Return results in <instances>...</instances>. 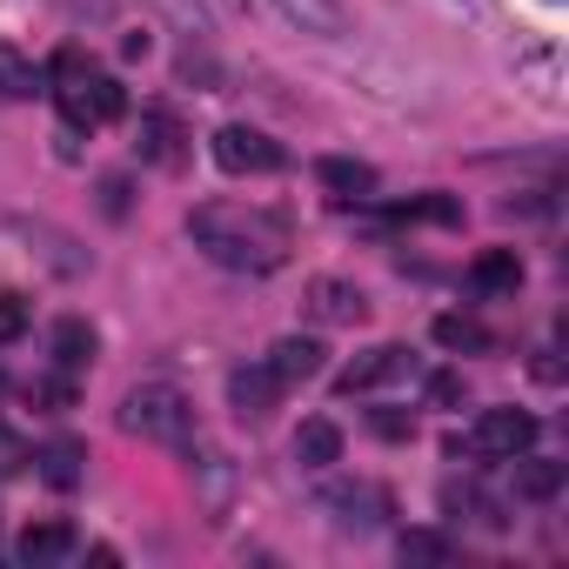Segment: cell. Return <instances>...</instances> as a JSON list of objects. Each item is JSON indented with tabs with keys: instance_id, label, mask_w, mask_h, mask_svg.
Instances as JSON below:
<instances>
[{
	"instance_id": "3957f363",
	"label": "cell",
	"mask_w": 569,
	"mask_h": 569,
	"mask_svg": "<svg viewBox=\"0 0 569 569\" xmlns=\"http://www.w3.org/2000/svg\"><path fill=\"white\" fill-rule=\"evenodd\" d=\"M121 429L141 442H161V449H188L194 442V402L174 382H141L121 402Z\"/></svg>"
},
{
	"instance_id": "ba28073f",
	"label": "cell",
	"mask_w": 569,
	"mask_h": 569,
	"mask_svg": "<svg viewBox=\"0 0 569 569\" xmlns=\"http://www.w3.org/2000/svg\"><path fill=\"white\" fill-rule=\"evenodd\" d=\"M309 316H316V322H336V329H356V322H369V296L356 289V281L316 274V281H309Z\"/></svg>"
},
{
	"instance_id": "603a6c76",
	"label": "cell",
	"mask_w": 569,
	"mask_h": 569,
	"mask_svg": "<svg viewBox=\"0 0 569 569\" xmlns=\"http://www.w3.org/2000/svg\"><path fill=\"white\" fill-rule=\"evenodd\" d=\"M449 556H456V542L436 536V529H409L402 536V562H449Z\"/></svg>"
},
{
	"instance_id": "9c48e42d",
	"label": "cell",
	"mask_w": 569,
	"mask_h": 569,
	"mask_svg": "<svg viewBox=\"0 0 569 569\" xmlns=\"http://www.w3.org/2000/svg\"><path fill=\"white\" fill-rule=\"evenodd\" d=\"M261 8H268L274 21L316 34V41H336V34L349 28V8H342V0H261Z\"/></svg>"
},
{
	"instance_id": "7c38bea8",
	"label": "cell",
	"mask_w": 569,
	"mask_h": 569,
	"mask_svg": "<svg viewBox=\"0 0 569 569\" xmlns=\"http://www.w3.org/2000/svg\"><path fill=\"white\" fill-rule=\"evenodd\" d=\"M281 396H289V389L274 382V369H268V362H254V369H234V376H228V402H234V416H254V422H261Z\"/></svg>"
},
{
	"instance_id": "484cf974",
	"label": "cell",
	"mask_w": 569,
	"mask_h": 569,
	"mask_svg": "<svg viewBox=\"0 0 569 569\" xmlns=\"http://www.w3.org/2000/svg\"><path fill=\"white\" fill-rule=\"evenodd\" d=\"M429 402H462V376H429Z\"/></svg>"
},
{
	"instance_id": "30bf717a",
	"label": "cell",
	"mask_w": 569,
	"mask_h": 569,
	"mask_svg": "<svg viewBox=\"0 0 569 569\" xmlns=\"http://www.w3.org/2000/svg\"><path fill=\"white\" fill-rule=\"evenodd\" d=\"M409 369H416V356H409L402 342H382V349H369L362 362H349V369L336 376V389H342V396H362V389L396 382V376H409Z\"/></svg>"
},
{
	"instance_id": "8992f818",
	"label": "cell",
	"mask_w": 569,
	"mask_h": 569,
	"mask_svg": "<svg viewBox=\"0 0 569 569\" xmlns=\"http://www.w3.org/2000/svg\"><path fill=\"white\" fill-rule=\"evenodd\" d=\"M322 509H336L342 529H382L396 516V502H389L382 482H329L322 489Z\"/></svg>"
},
{
	"instance_id": "7402d4cb",
	"label": "cell",
	"mask_w": 569,
	"mask_h": 569,
	"mask_svg": "<svg viewBox=\"0 0 569 569\" xmlns=\"http://www.w3.org/2000/svg\"><path fill=\"white\" fill-rule=\"evenodd\" d=\"M88 356H94V329H88V322H74V316H68V322H61V329H54V362H61V369H81V362H88Z\"/></svg>"
},
{
	"instance_id": "44dd1931",
	"label": "cell",
	"mask_w": 569,
	"mask_h": 569,
	"mask_svg": "<svg viewBox=\"0 0 569 569\" xmlns=\"http://www.w3.org/2000/svg\"><path fill=\"white\" fill-rule=\"evenodd\" d=\"M436 342H442V349H462V356L496 349V336H489L482 322H469V316H436Z\"/></svg>"
},
{
	"instance_id": "5bb4252c",
	"label": "cell",
	"mask_w": 569,
	"mask_h": 569,
	"mask_svg": "<svg viewBox=\"0 0 569 569\" xmlns=\"http://www.w3.org/2000/svg\"><path fill=\"white\" fill-rule=\"evenodd\" d=\"M562 482H569V462H549V456H516V496L522 502H549V496H562Z\"/></svg>"
},
{
	"instance_id": "6da1fadb",
	"label": "cell",
	"mask_w": 569,
	"mask_h": 569,
	"mask_svg": "<svg viewBox=\"0 0 569 569\" xmlns=\"http://www.w3.org/2000/svg\"><path fill=\"white\" fill-rule=\"evenodd\" d=\"M188 234L214 268H234V274H274L296 248L289 221L274 208H248V201H201L188 214Z\"/></svg>"
},
{
	"instance_id": "52a82bcc",
	"label": "cell",
	"mask_w": 569,
	"mask_h": 569,
	"mask_svg": "<svg viewBox=\"0 0 569 569\" xmlns=\"http://www.w3.org/2000/svg\"><path fill=\"white\" fill-rule=\"evenodd\" d=\"M516 289H522V254H516V248H482V254L469 261V296H482V302H516Z\"/></svg>"
},
{
	"instance_id": "e0dca14e",
	"label": "cell",
	"mask_w": 569,
	"mask_h": 569,
	"mask_svg": "<svg viewBox=\"0 0 569 569\" xmlns=\"http://www.w3.org/2000/svg\"><path fill=\"white\" fill-rule=\"evenodd\" d=\"M34 462H41V482H48V489H74V482H81V462H88V449H81L74 436H61V442H48Z\"/></svg>"
},
{
	"instance_id": "8fae6325",
	"label": "cell",
	"mask_w": 569,
	"mask_h": 569,
	"mask_svg": "<svg viewBox=\"0 0 569 569\" xmlns=\"http://www.w3.org/2000/svg\"><path fill=\"white\" fill-rule=\"evenodd\" d=\"M322 356H329V349H322L316 336H281V342L268 349V369H274L281 389H302V382L322 376Z\"/></svg>"
},
{
	"instance_id": "d6986e66",
	"label": "cell",
	"mask_w": 569,
	"mask_h": 569,
	"mask_svg": "<svg viewBox=\"0 0 569 569\" xmlns=\"http://www.w3.org/2000/svg\"><path fill=\"white\" fill-rule=\"evenodd\" d=\"M442 509H449V516H469V522H482V529H502L496 496H482L476 482H449V489H442Z\"/></svg>"
},
{
	"instance_id": "4fadbf2b",
	"label": "cell",
	"mask_w": 569,
	"mask_h": 569,
	"mask_svg": "<svg viewBox=\"0 0 569 569\" xmlns=\"http://www.w3.org/2000/svg\"><path fill=\"white\" fill-rule=\"evenodd\" d=\"M141 154H148L154 168H181L188 148H181V121H174L168 108H148V114H141Z\"/></svg>"
},
{
	"instance_id": "ffe728a7",
	"label": "cell",
	"mask_w": 569,
	"mask_h": 569,
	"mask_svg": "<svg viewBox=\"0 0 569 569\" xmlns=\"http://www.w3.org/2000/svg\"><path fill=\"white\" fill-rule=\"evenodd\" d=\"M41 88H48V74H41L28 54L0 48V94H8V101H28V94H41Z\"/></svg>"
},
{
	"instance_id": "7a4b0ae2",
	"label": "cell",
	"mask_w": 569,
	"mask_h": 569,
	"mask_svg": "<svg viewBox=\"0 0 569 569\" xmlns=\"http://www.w3.org/2000/svg\"><path fill=\"white\" fill-rule=\"evenodd\" d=\"M48 81H54L48 94H54V108H61L68 128H108V121L128 114V88L108 68H94L81 48H61L54 68H48Z\"/></svg>"
},
{
	"instance_id": "4316f807",
	"label": "cell",
	"mask_w": 569,
	"mask_h": 569,
	"mask_svg": "<svg viewBox=\"0 0 569 569\" xmlns=\"http://www.w3.org/2000/svg\"><path fill=\"white\" fill-rule=\"evenodd\" d=\"M101 194H108V214H121V208H128V181H108Z\"/></svg>"
},
{
	"instance_id": "ac0fdd59",
	"label": "cell",
	"mask_w": 569,
	"mask_h": 569,
	"mask_svg": "<svg viewBox=\"0 0 569 569\" xmlns=\"http://www.w3.org/2000/svg\"><path fill=\"white\" fill-rule=\"evenodd\" d=\"M316 174H322V188H336V194H356V201L376 194V168H369V161H342V154H329V161H316Z\"/></svg>"
},
{
	"instance_id": "d4e9b609",
	"label": "cell",
	"mask_w": 569,
	"mask_h": 569,
	"mask_svg": "<svg viewBox=\"0 0 569 569\" xmlns=\"http://www.w3.org/2000/svg\"><path fill=\"white\" fill-rule=\"evenodd\" d=\"M28 462H34V456H28V442H21V436H14L8 422H0V482H14V476H21Z\"/></svg>"
},
{
	"instance_id": "cb8c5ba5",
	"label": "cell",
	"mask_w": 569,
	"mask_h": 569,
	"mask_svg": "<svg viewBox=\"0 0 569 569\" xmlns=\"http://www.w3.org/2000/svg\"><path fill=\"white\" fill-rule=\"evenodd\" d=\"M21 336H28V302L0 289V349H8V342H21Z\"/></svg>"
},
{
	"instance_id": "5b68a950",
	"label": "cell",
	"mask_w": 569,
	"mask_h": 569,
	"mask_svg": "<svg viewBox=\"0 0 569 569\" xmlns=\"http://www.w3.org/2000/svg\"><path fill=\"white\" fill-rule=\"evenodd\" d=\"M214 168L221 174H281V168H289V154H281V141H268L261 128H214Z\"/></svg>"
},
{
	"instance_id": "9a60e30c",
	"label": "cell",
	"mask_w": 569,
	"mask_h": 569,
	"mask_svg": "<svg viewBox=\"0 0 569 569\" xmlns=\"http://www.w3.org/2000/svg\"><path fill=\"white\" fill-rule=\"evenodd\" d=\"M296 462H302V469H329V462H342V429H336L329 416H309V422L296 429Z\"/></svg>"
},
{
	"instance_id": "2e32d148",
	"label": "cell",
	"mask_w": 569,
	"mask_h": 569,
	"mask_svg": "<svg viewBox=\"0 0 569 569\" xmlns=\"http://www.w3.org/2000/svg\"><path fill=\"white\" fill-rule=\"evenodd\" d=\"M14 556H21V562H34V569L68 562V556H74V529H68V522H34V529L14 542Z\"/></svg>"
},
{
	"instance_id": "277c9868",
	"label": "cell",
	"mask_w": 569,
	"mask_h": 569,
	"mask_svg": "<svg viewBox=\"0 0 569 569\" xmlns=\"http://www.w3.org/2000/svg\"><path fill=\"white\" fill-rule=\"evenodd\" d=\"M536 416L529 409H482L476 416V429H469V456H482V462H516L522 449H536Z\"/></svg>"
}]
</instances>
